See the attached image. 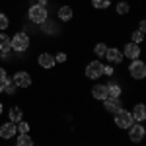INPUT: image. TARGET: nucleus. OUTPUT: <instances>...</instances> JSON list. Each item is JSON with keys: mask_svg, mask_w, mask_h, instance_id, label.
<instances>
[{"mask_svg": "<svg viewBox=\"0 0 146 146\" xmlns=\"http://www.w3.org/2000/svg\"><path fill=\"white\" fill-rule=\"evenodd\" d=\"M33 146H47V144H33Z\"/></svg>", "mask_w": 146, "mask_h": 146, "instance_id": "31", "label": "nucleus"}, {"mask_svg": "<svg viewBox=\"0 0 146 146\" xmlns=\"http://www.w3.org/2000/svg\"><path fill=\"white\" fill-rule=\"evenodd\" d=\"M92 53H94L96 58H103L105 53H107V43L105 41H96L94 47H92Z\"/></svg>", "mask_w": 146, "mask_h": 146, "instance_id": "19", "label": "nucleus"}, {"mask_svg": "<svg viewBox=\"0 0 146 146\" xmlns=\"http://www.w3.org/2000/svg\"><path fill=\"white\" fill-rule=\"evenodd\" d=\"M103 76H105V78H115V66L103 64Z\"/></svg>", "mask_w": 146, "mask_h": 146, "instance_id": "26", "label": "nucleus"}, {"mask_svg": "<svg viewBox=\"0 0 146 146\" xmlns=\"http://www.w3.org/2000/svg\"><path fill=\"white\" fill-rule=\"evenodd\" d=\"M0 60H2V51H0Z\"/></svg>", "mask_w": 146, "mask_h": 146, "instance_id": "32", "label": "nucleus"}, {"mask_svg": "<svg viewBox=\"0 0 146 146\" xmlns=\"http://www.w3.org/2000/svg\"><path fill=\"white\" fill-rule=\"evenodd\" d=\"M6 117H8V121H12V123H20V121H23V117H25V111H23L20 105H12L10 109H8V113H6Z\"/></svg>", "mask_w": 146, "mask_h": 146, "instance_id": "18", "label": "nucleus"}, {"mask_svg": "<svg viewBox=\"0 0 146 146\" xmlns=\"http://www.w3.org/2000/svg\"><path fill=\"white\" fill-rule=\"evenodd\" d=\"M8 27H10V18L4 12H0V31H6Z\"/></svg>", "mask_w": 146, "mask_h": 146, "instance_id": "25", "label": "nucleus"}, {"mask_svg": "<svg viewBox=\"0 0 146 146\" xmlns=\"http://www.w3.org/2000/svg\"><path fill=\"white\" fill-rule=\"evenodd\" d=\"M131 12H133V6H131L129 0H119V2L115 4V16H117V18H129Z\"/></svg>", "mask_w": 146, "mask_h": 146, "instance_id": "17", "label": "nucleus"}, {"mask_svg": "<svg viewBox=\"0 0 146 146\" xmlns=\"http://www.w3.org/2000/svg\"><path fill=\"white\" fill-rule=\"evenodd\" d=\"M12 82H14V86H16L18 90H29V88L33 86V76H31L29 70L20 68V70H16V72L12 74Z\"/></svg>", "mask_w": 146, "mask_h": 146, "instance_id": "4", "label": "nucleus"}, {"mask_svg": "<svg viewBox=\"0 0 146 146\" xmlns=\"http://www.w3.org/2000/svg\"><path fill=\"white\" fill-rule=\"evenodd\" d=\"M138 31H142V33H146V22L144 20H138V27H136Z\"/></svg>", "mask_w": 146, "mask_h": 146, "instance_id": "28", "label": "nucleus"}, {"mask_svg": "<svg viewBox=\"0 0 146 146\" xmlns=\"http://www.w3.org/2000/svg\"><path fill=\"white\" fill-rule=\"evenodd\" d=\"M144 37H146V33H142V31H138V29H133L131 31V39L129 41H133V43H144Z\"/></svg>", "mask_w": 146, "mask_h": 146, "instance_id": "22", "label": "nucleus"}, {"mask_svg": "<svg viewBox=\"0 0 146 146\" xmlns=\"http://www.w3.org/2000/svg\"><path fill=\"white\" fill-rule=\"evenodd\" d=\"M84 78L92 80V82H98L100 78H103V62L100 58H94L84 66Z\"/></svg>", "mask_w": 146, "mask_h": 146, "instance_id": "5", "label": "nucleus"}, {"mask_svg": "<svg viewBox=\"0 0 146 146\" xmlns=\"http://www.w3.org/2000/svg\"><path fill=\"white\" fill-rule=\"evenodd\" d=\"M74 18H76V8L72 4H60L55 12V20H58L62 25L74 22Z\"/></svg>", "mask_w": 146, "mask_h": 146, "instance_id": "8", "label": "nucleus"}, {"mask_svg": "<svg viewBox=\"0 0 146 146\" xmlns=\"http://www.w3.org/2000/svg\"><path fill=\"white\" fill-rule=\"evenodd\" d=\"M105 60H107V64H111V66H121L125 60L123 53H121V49L119 47H107V53L103 56Z\"/></svg>", "mask_w": 146, "mask_h": 146, "instance_id": "11", "label": "nucleus"}, {"mask_svg": "<svg viewBox=\"0 0 146 146\" xmlns=\"http://www.w3.org/2000/svg\"><path fill=\"white\" fill-rule=\"evenodd\" d=\"M51 18V10L45 8V6H41V4H31V6H27V20L31 25H43Z\"/></svg>", "mask_w": 146, "mask_h": 146, "instance_id": "1", "label": "nucleus"}, {"mask_svg": "<svg viewBox=\"0 0 146 146\" xmlns=\"http://www.w3.org/2000/svg\"><path fill=\"white\" fill-rule=\"evenodd\" d=\"M10 43H12V51L14 53H27L31 49V33L29 31H16V33L10 37Z\"/></svg>", "mask_w": 146, "mask_h": 146, "instance_id": "2", "label": "nucleus"}, {"mask_svg": "<svg viewBox=\"0 0 146 146\" xmlns=\"http://www.w3.org/2000/svg\"><path fill=\"white\" fill-rule=\"evenodd\" d=\"M121 53H123L125 58H129V60H135V58H140L142 55V47L138 45V43H133V41H127L121 49Z\"/></svg>", "mask_w": 146, "mask_h": 146, "instance_id": "12", "label": "nucleus"}, {"mask_svg": "<svg viewBox=\"0 0 146 146\" xmlns=\"http://www.w3.org/2000/svg\"><path fill=\"white\" fill-rule=\"evenodd\" d=\"M129 111H131V115H133L135 123H144L146 121V105L142 103V101H135L133 107H131Z\"/></svg>", "mask_w": 146, "mask_h": 146, "instance_id": "15", "label": "nucleus"}, {"mask_svg": "<svg viewBox=\"0 0 146 146\" xmlns=\"http://www.w3.org/2000/svg\"><path fill=\"white\" fill-rule=\"evenodd\" d=\"M37 66L47 70V72H51V70H55L56 62H55V55L51 53V51H39L37 53Z\"/></svg>", "mask_w": 146, "mask_h": 146, "instance_id": "9", "label": "nucleus"}, {"mask_svg": "<svg viewBox=\"0 0 146 146\" xmlns=\"http://www.w3.org/2000/svg\"><path fill=\"white\" fill-rule=\"evenodd\" d=\"M8 82H10V78H4V80H0V94H4V90H6V86H8Z\"/></svg>", "mask_w": 146, "mask_h": 146, "instance_id": "27", "label": "nucleus"}, {"mask_svg": "<svg viewBox=\"0 0 146 146\" xmlns=\"http://www.w3.org/2000/svg\"><path fill=\"white\" fill-rule=\"evenodd\" d=\"M2 113H4V103L0 101V115H2Z\"/></svg>", "mask_w": 146, "mask_h": 146, "instance_id": "30", "label": "nucleus"}, {"mask_svg": "<svg viewBox=\"0 0 146 146\" xmlns=\"http://www.w3.org/2000/svg\"><path fill=\"white\" fill-rule=\"evenodd\" d=\"M105 86H107L109 98H123L125 90H127L123 80H115V78H109V82H105Z\"/></svg>", "mask_w": 146, "mask_h": 146, "instance_id": "10", "label": "nucleus"}, {"mask_svg": "<svg viewBox=\"0 0 146 146\" xmlns=\"http://www.w3.org/2000/svg\"><path fill=\"white\" fill-rule=\"evenodd\" d=\"M111 121H113V127H115L117 131H127L131 125L135 123V119H133L131 111H129V109H125V107H123V109H119V111L113 115Z\"/></svg>", "mask_w": 146, "mask_h": 146, "instance_id": "6", "label": "nucleus"}, {"mask_svg": "<svg viewBox=\"0 0 146 146\" xmlns=\"http://www.w3.org/2000/svg\"><path fill=\"white\" fill-rule=\"evenodd\" d=\"M55 55V62L56 64H66L68 60V53L66 51H56V53H53Z\"/></svg>", "mask_w": 146, "mask_h": 146, "instance_id": "23", "label": "nucleus"}, {"mask_svg": "<svg viewBox=\"0 0 146 146\" xmlns=\"http://www.w3.org/2000/svg\"><path fill=\"white\" fill-rule=\"evenodd\" d=\"M146 136V127L144 123H133L127 129V142L129 144H140Z\"/></svg>", "mask_w": 146, "mask_h": 146, "instance_id": "7", "label": "nucleus"}, {"mask_svg": "<svg viewBox=\"0 0 146 146\" xmlns=\"http://www.w3.org/2000/svg\"><path fill=\"white\" fill-rule=\"evenodd\" d=\"M4 78H8V70L4 66H0V80H4Z\"/></svg>", "mask_w": 146, "mask_h": 146, "instance_id": "29", "label": "nucleus"}, {"mask_svg": "<svg viewBox=\"0 0 146 146\" xmlns=\"http://www.w3.org/2000/svg\"><path fill=\"white\" fill-rule=\"evenodd\" d=\"M127 76L131 82H140L146 78V62L142 58H135V60H129V66H127Z\"/></svg>", "mask_w": 146, "mask_h": 146, "instance_id": "3", "label": "nucleus"}, {"mask_svg": "<svg viewBox=\"0 0 146 146\" xmlns=\"http://www.w3.org/2000/svg\"><path fill=\"white\" fill-rule=\"evenodd\" d=\"M16 127H18V135H27V133H31V125L27 123V121H20Z\"/></svg>", "mask_w": 146, "mask_h": 146, "instance_id": "24", "label": "nucleus"}, {"mask_svg": "<svg viewBox=\"0 0 146 146\" xmlns=\"http://www.w3.org/2000/svg\"><path fill=\"white\" fill-rule=\"evenodd\" d=\"M14 140H16V146H33L35 144L31 133H27V135H16Z\"/></svg>", "mask_w": 146, "mask_h": 146, "instance_id": "20", "label": "nucleus"}, {"mask_svg": "<svg viewBox=\"0 0 146 146\" xmlns=\"http://www.w3.org/2000/svg\"><path fill=\"white\" fill-rule=\"evenodd\" d=\"M16 135H18L16 123L6 121L4 125H0V138H2V140H12V138H16Z\"/></svg>", "mask_w": 146, "mask_h": 146, "instance_id": "16", "label": "nucleus"}, {"mask_svg": "<svg viewBox=\"0 0 146 146\" xmlns=\"http://www.w3.org/2000/svg\"><path fill=\"white\" fill-rule=\"evenodd\" d=\"M90 6L98 12H105L111 8V0H90Z\"/></svg>", "mask_w": 146, "mask_h": 146, "instance_id": "21", "label": "nucleus"}, {"mask_svg": "<svg viewBox=\"0 0 146 146\" xmlns=\"http://www.w3.org/2000/svg\"><path fill=\"white\" fill-rule=\"evenodd\" d=\"M101 107H103L105 113L115 115L119 109H123V98H105V100L101 101Z\"/></svg>", "mask_w": 146, "mask_h": 146, "instance_id": "13", "label": "nucleus"}, {"mask_svg": "<svg viewBox=\"0 0 146 146\" xmlns=\"http://www.w3.org/2000/svg\"><path fill=\"white\" fill-rule=\"evenodd\" d=\"M90 98L94 101H103L105 98H109V94H107V86L103 84V82H96L94 86L90 88Z\"/></svg>", "mask_w": 146, "mask_h": 146, "instance_id": "14", "label": "nucleus"}]
</instances>
